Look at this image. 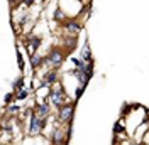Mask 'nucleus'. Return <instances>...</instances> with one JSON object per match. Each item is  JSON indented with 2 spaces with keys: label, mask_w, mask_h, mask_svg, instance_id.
I'll return each mask as SVG.
<instances>
[{
  "label": "nucleus",
  "mask_w": 149,
  "mask_h": 145,
  "mask_svg": "<svg viewBox=\"0 0 149 145\" xmlns=\"http://www.w3.org/2000/svg\"><path fill=\"white\" fill-rule=\"evenodd\" d=\"M44 125H46V122H44L42 118L36 117V115H32V122H31V133H32V135L39 133V132L44 128Z\"/></svg>",
  "instance_id": "obj_1"
},
{
  "label": "nucleus",
  "mask_w": 149,
  "mask_h": 145,
  "mask_svg": "<svg viewBox=\"0 0 149 145\" xmlns=\"http://www.w3.org/2000/svg\"><path fill=\"white\" fill-rule=\"evenodd\" d=\"M73 111H74L73 105H65V106L61 108V111H59V117H61V120H63V122H68L70 118L73 117Z\"/></svg>",
  "instance_id": "obj_2"
},
{
  "label": "nucleus",
  "mask_w": 149,
  "mask_h": 145,
  "mask_svg": "<svg viewBox=\"0 0 149 145\" xmlns=\"http://www.w3.org/2000/svg\"><path fill=\"white\" fill-rule=\"evenodd\" d=\"M49 61H51L53 66H59V64L63 63V54H61L59 51H53L51 56H49Z\"/></svg>",
  "instance_id": "obj_3"
},
{
  "label": "nucleus",
  "mask_w": 149,
  "mask_h": 145,
  "mask_svg": "<svg viewBox=\"0 0 149 145\" xmlns=\"http://www.w3.org/2000/svg\"><path fill=\"white\" fill-rule=\"evenodd\" d=\"M61 101H63V95H61L59 91H53V93H51V103L56 105V106H59Z\"/></svg>",
  "instance_id": "obj_4"
},
{
  "label": "nucleus",
  "mask_w": 149,
  "mask_h": 145,
  "mask_svg": "<svg viewBox=\"0 0 149 145\" xmlns=\"http://www.w3.org/2000/svg\"><path fill=\"white\" fill-rule=\"evenodd\" d=\"M47 113H49V108H47V105H39L37 106V115L42 118V117H46Z\"/></svg>",
  "instance_id": "obj_5"
},
{
  "label": "nucleus",
  "mask_w": 149,
  "mask_h": 145,
  "mask_svg": "<svg viewBox=\"0 0 149 145\" xmlns=\"http://www.w3.org/2000/svg\"><path fill=\"white\" fill-rule=\"evenodd\" d=\"M66 27H68V30H73V32H80V24H76V22H71V24H68V26H66Z\"/></svg>",
  "instance_id": "obj_6"
},
{
  "label": "nucleus",
  "mask_w": 149,
  "mask_h": 145,
  "mask_svg": "<svg viewBox=\"0 0 149 145\" xmlns=\"http://www.w3.org/2000/svg\"><path fill=\"white\" fill-rule=\"evenodd\" d=\"M39 44H41V41H39V39H32V42H31V47L27 46L29 52H34V49H36V47H37Z\"/></svg>",
  "instance_id": "obj_7"
},
{
  "label": "nucleus",
  "mask_w": 149,
  "mask_h": 145,
  "mask_svg": "<svg viewBox=\"0 0 149 145\" xmlns=\"http://www.w3.org/2000/svg\"><path fill=\"white\" fill-rule=\"evenodd\" d=\"M46 81L47 83H54L56 81V72L53 71V72H47L46 74Z\"/></svg>",
  "instance_id": "obj_8"
},
{
  "label": "nucleus",
  "mask_w": 149,
  "mask_h": 145,
  "mask_svg": "<svg viewBox=\"0 0 149 145\" xmlns=\"http://www.w3.org/2000/svg\"><path fill=\"white\" fill-rule=\"evenodd\" d=\"M53 138H54V142H61V140H63V133H61L59 130H56V132H54V137H53Z\"/></svg>",
  "instance_id": "obj_9"
},
{
  "label": "nucleus",
  "mask_w": 149,
  "mask_h": 145,
  "mask_svg": "<svg viewBox=\"0 0 149 145\" xmlns=\"http://www.w3.org/2000/svg\"><path fill=\"white\" fill-rule=\"evenodd\" d=\"M41 61H42V59H41L39 56H34V57H32V66H34V68H37V66H39V63H41Z\"/></svg>",
  "instance_id": "obj_10"
},
{
  "label": "nucleus",
  "mask_w": 149,
  "mask_h": 145,
  "mask_svg": "<svg viewBox=\"0 0 149 145\" xmlns=\"http://www.w3.org/2000/svg\"><path fill=\"white\" fill-rule=\"evenodd\" d=\"M26 96H27V91H26V90H22V91H20V93L17 95V98H19V100H24Z\"/></svg>",
  "instance_id": "obj_11"
},
{
  "label": "nucleus",
  "mask_w": 149,
  "mask_h": 145,
  "mask_svg": "<svg viewBox=\"0 0 149 145\" xmlns=\"http://www.w3.org/2000/svg\"><path fill=\"white\" fill-rule=\"evenodd\" d=\"M113 132H115V133H119V132H124V127L117 123V125H115V128H113Z\"/></svg>",
  "instance_id": "obj_12"
},
{
  "label": "nucleus",
  "mask_w": 149,
  "mask_h": 145,
  "mask_svg": "<svg viewBox=\"0 0 149 145\" xmlns=\"http://www.w3.org/2000/svg\"><path fill=\"white\" fill-rule=\"evenodd\" d=\"M19 110V106H10V111H12V113H14V111H17Z\"/></svg>",
  "instance_id": "obj_13"
},
{
  "label": "nucleus",
  "mask_w": 149,
  "mask_h": 145,
  "mask_svg": "<svg viewBox=\"0 0 149 145\" xmlns=\"http://www.w3.org/2000/svg\"><path fill=\"white\" fill-rule=\"evenodd\" d=\"M24 2H26V5H31L32 3V0H24Z\"/></svg>",
  "instance_id": "obj_14"
},
{
  "label": "nucleus",
  "mask_w": 149,
  "mask_h": 145,
  "mask_svg": "<svg viewBox=\"0 0 149 145\" xmlns=\"http://www.w3.org/2000/svg\"><path fill=\"white\" fill-rule=\"evenodd\" d=\"M10 2H12V3H19V2H20V0H10Z\"/></svg>",
  "instance_id": "obj_15"
},
{
  "label": "nucleus",
  "mask_w": 149,
  "mask_h": 145,
  "mask_svg": "<svg viewBox=\"0 0 149 145\" xmlns=\"http://www.w3.org/2000/svg\"><path fill=\"white\" fill-rule=\"evenodd\" d=\"M78 2H83V0H78Z\"/></svg>",
  "instance_id": "obj_16"
},
{
  "label": "nucleus",
  "mask_w": 149,
  "mask_h": 145,
  "mask_svg": "<svg viewBox=\"0 0 149 145\" xmlns=\"http://www.w3.org/2000/svg\"><path fill=\"white\" fill-rule=\"evenodd\" d=\"M0 138H2V133H0Z\"/></svg>",
  "instance_id": "obj_17"
}]
</instances>
